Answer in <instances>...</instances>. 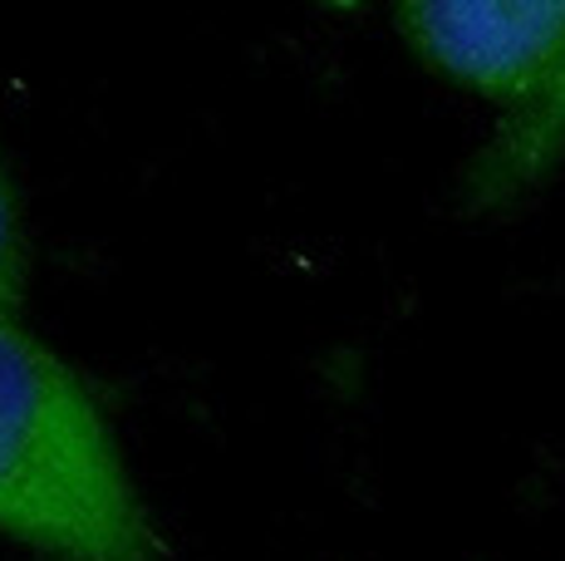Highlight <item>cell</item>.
<instances>
[{
    "instance_id": "1",
    "label": "cell",
    "mask_w": 565,
    "mask_h": 561,
    "mask_svg": "<svg viewBox=\"0 0 565 561\" xmlns=\"http://www.w3.org/2000/svg\"><path fill=\"white\" fill-rule=\"evenodd\" d=\"M0 537L54 561H162L94 394L15 316H0Z\"/></svg>"
},
{
    "instance_id": "2",
    "label": "cell",
    "mask_w": 565,
    "mask_h": 561,
    "mask_svg": "<svg viewBox=\"0 0 565 561\" xmlns=\"http://www.w3.org/2000/svg\"><path fill=\"white\" fill-rule=\"evenodd\" d=\"M398 30L433 70L516 109L565 55V0H418Z\"/></svg>"
},
{
    "instance_id": "3",
    "label": "cell",
    "mask_w": 565,
    "mask_h": 561,
    "mask_svg": "<svg viewBox=\"0 0 565 561\" xmlns=\"http://www.w3.org/2000/svg\"><path fill=\"white\" fill-rule=\"evenodd\" d=\"M561 158H565V55L546 74V84L531 99H521L502 118L492 144L477 154L472 172H467V198H472V208L512 202L516 192H526Z\"/></svg>"
},
{
    "instance_id": "4",
    "label": "cell",
    "mask_w": 565,
    "mask_h": 561,
    "mask_svg": "<svg viewBox=\"0 0 565 561\" xmlns=\"http://www.w3.org/2000/svg\"><path fill=\"white\" fill-rule=\"evenodd\" d=\"M20 300H25V242H20V218L10 182L0 172V316L20 320Z\"/></svg>"
}]
</instances>
